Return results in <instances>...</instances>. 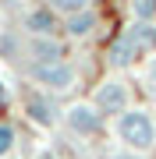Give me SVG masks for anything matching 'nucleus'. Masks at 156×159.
Segmentation results:
<instances>
[{
    "label": "nucleus",
    "mask_w": 156,
    "mask_h": 159,
    "mask_svg": "<svg viewBox=\"0 0 156 159\" xmlns=\"http://www.w3.org/2000/svg\"><path fill=\"white\" fill-rule=\"evenodd\" d=\"M117 138H121L124 148H131V152H149L156 145V120L145 113V110H131L128 106L124 113H117Z\"/></svg>",
    "instance_id": "f257e3e1"
},
{
    "label": "nucleus",
    "mask_w": 156,
    "mask_h": 159,
    "mask_svg": "<svg viewBox=\"0 0 156 159\" xmlns=\"http://www.w3.org/2000/svg\"><path fill=\"white\" fill-rule=\"evenodd\" d=\"M78 71L71 67L68 60H53V64H32V81L50 92H68L71 85H75Z\"/></svg>",
    "instance_id": "f03ea898"
},
{
    "label": "nucleus",
    "mask_w": 156,
    "mask_h": 159,
    "mask_svg": "<svg viewBox=\"0 0 156 159\" xmlns=\"http://www.w3.org/2000/svg\"><path fill=\"white\" fill-rule=\"evenodd\" d=\"M64 124H68L71 134L92 138V134L103 131V113H99L92 102H75V106H68V113H64Z\"/></svg>",
    "instance_id": "7ed1b4c3"
},
{
    "label": "nucleus",
    "mask_w": 156,
    "mask_h": 159,
    "mask_svg": "<svg viewBox=\"0 0 156 159\" xmlns=\"http://www.w3.org/2000/svg\"><path fill=\"white\" fill-rule=\"evenodd\" d=\"M92 106L99 110V113H124L128 110V85L124 81H117V78H106L103 85L96 89V96H92Z\"/></svg>",
    "instance_id": "20e7f679"
},
{
    "label": "nucleus",
    "mask_w": 156,
    "mask_h": 159,
    "mask_svg": "<svg viewBox=\"0 0 156 159\" xmlns=\"http://www.w3.org/2000/svg\"><path fill=\"white\" fill-rule=\"evenodd\" d=\"M142 53H145V50H142V46H139V43L131 39V35L124 32L121 39L110 46V64H114V67H128V64H135V60L142 57Z\"/></svg>",
    "instance_id": "39448f33"
},
{
    "label": "nucleus",
    "mask_w": 156,
    "mask_h": 159,
    "mask_svg": "<svg viewBox=\"0 0 156 159\" xmlns=\"http://www.w3.org/2000/svg\"><path fill=\"white\" fill-rule=\"evenodd\" d=\"M29 53L35 57V64H53V60H64V50L53 35H32L29 43Z\"/></svg>",
    "instance_id": "423d86ee"
},
{
    "label": "nucleus",
    "mask_w": 156,
    "mask_h": 159,
    "mask_svg": "<svg viewBox=\"0 0 156 159\" xmlns=\"http://www.w3.org/2000/svg\"><path fill=\"white\" fill-rule=\"evenodd\" d=\"M25 29L32 35H53L57 32V18H53V11L43 4V7H35V11L25 14Z\"/></svg>",
    "instance_id": "0eeeda50"
},
{
    "label": "nucleus",
    "mask_w": 156,
    "mask_h": 159,
    "mask_svg": "<svg viewBox=\"0 0 156 159\" xmlns=\"http://www.w3.org/2000/svg\"><path fill=\"white\" fill-rule=\"evenodd\" d=\"M64 29H68L71 39H85V35L96 29V14L92 11H78V14H71L68 21H64Z\"/></svg>",
    "instance_id": "6e6552de"
},
{
    "label": "nucleus",
    "mask_w": 156,
    "mask_h": 159,
    "mask_svg": "<svg viewBox=\"0 0 156 159\" xmlns=\"http://www.w3.org/2000/svg\"><path fill=\"white\" fill-rule=\"evenodd\" d=\"M25 106H29V117L35 120V124H43V127H50L53 120V110H50V102L46 99H39V96H29V102H25Z\"/></svg>",
    "instance_id": "1a4fd4ad"
},
{
    "label": "nucleus",
    "mask_w": 156,
    "mask_h": 159,
    "mask_svg": "<svg viewBox=\"0 0 156 159\" xmlns=\"http://www.w3.org/2000/svg\"><path fill=\"white\" fill-rule=\"evenodd\" d=\"M43 4H46L53 14H64V18H71L78 11H89V0H43Z\"/></svg>",
    "instance_id": "9d476101"
},
{
    "label": "nucleus",
    "mask_w": 156,
    "mask_h": 159,
    "mask_svg": "<svg viewBox=\"0 0 156 159\" xmlns=\"http://www.w3.org/2000/svg\"><path fill=\"white\" fill-rule=\"evenodd\" d=\"M135 21H156V0H131Z\"/></svg>",
    "instance_id": "9b49d317"
},
{
    "label": "nucleus",
    "mask_w": 156,
    "mask_h": 159,
    "mask_svg": "<svg viewBox=\"0 0 156 159\" xmlns=\"http://www.w3.org/2000/svg\"><path fill=\"white\" fill-rule=\"evenodd\" d=\"M11 148H14V131L7 127V124H0V159L11 152Z\"/></svg>",
    "instance_id": "f8f14e48"
},
{
    "label": "nucleus",
    "mask_w": 156,
    "mask_h": 159,
    "mask_svg": "<svg viewBox=\"0 0 156 159\" xmlns=\"http://www.w3.org/2000/svg\"><path fill=\"white\" fill-rule=\"evenodd\" d=\"M114 159H142V152H131V148H128V152H117Z\"/></svg>",
    "instance_id": "ddd939ff"
},
{
    "label": "nucleus",
    "mask_w": 156,
    "mask_h": 159,
    "mask_svg": "<svg viewBox=\"0 0 156 159\" xmlns=\"http://www.w3.org/2000/svg\"><path fill=\"white\" fill-rule=\"evenodd\" d=\"M149 85H153V92H156V60L149 64Z\"/></svg>",
    "instance_id": "4468645a"
}]
</instances>
